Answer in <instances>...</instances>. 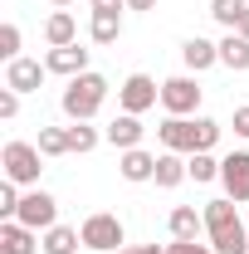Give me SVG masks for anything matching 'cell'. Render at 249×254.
I'll use <instances>...</instances> for the list:
<instances>
[{
	"instance_id": "cell-1",
	"label": "cell",
	"mask_w": 249,
	"mask_h": 254,
	"mask_svg": "<svg viewBox=\"0 0 249 254\" xmlns=\"http://www.w3.org/2000/svg\"><path fill=\"white\" fill-rule=\"evenodd\" d=\"M161 147L166 152H181V157H195V152H210L220 142V123L215 118H166L156 127Z\"/></svg>"
},
{
	"instance_id": "cell-2",
	"label": "cell",
	"mask_w": 249,
	"mask_h": 254,
	"mask_svg": "<svg viewBox=\"0 0 249 254\" xmlns=\"http://www.w3.org/2000/svg\"><path fill=\"white\" fill-rule=\"evenodd\" d=\"M103 98H108V78L103 73H78V78H68V88H63V113L73 118V123H88V118H98V108H103Z\"/></svg>"
},
{
	"instance_id": "cell-3",
	"label": "cell",
	"mask_w": 249,
	"mask_h": 254,
	"mask_svg": "<svg viewBox=\"0 0 249 254\" xmlns=\"http://www.w3.org/2000/svg\"><path fill=\"white\" fill-rule=\"evenodd\" d=\"M39 147L34 142H5V152H0V166H5V181H15V186H34L39 181Z\"/></svg>"
},
{
	"instance_id": "cell-4",
	"label": "cell",
	"mask_w": 249,
	"mask_h": 254,
	"mask_svg": "<svg viewBox=\"0 0 249 254\" xmlns=\"http://www.w3.org/2000/svg\"><path fill=\"white\" fill-rule=\"evenodd\" d=\"M78 235H83V245L88 250H127V230H123V220L113 215V210H93L88 220L78 225Z\"/></svg>"
},
{
	"instance_id": "cell-5",
	"label": "cell",
	"mask_w": 249,
	"mask_h": 254,
	"mask_svg": "<svg viewBox=\"0 0 249 254\" xmlns=\"http://www.w3.org/2000/svg\"><path fill=\"white\" fill-rule=\"evenodd\" d=\"M118 103H123V113H147V108H156L161 103V83H156L152 73H127L123 88H118Z\"/></svg>"
},
{
	"instance_id": "cell-6",
	"label": "cell",
	"mask_w": 249,
	"mask_h": 254,
	"mask_svg": "<svg viewBox=\"0 0 249 254\" xmlns=\"http://www.w3.org/2000/svg\"><path fill=\"white\" fill-rule=\"evenodd\" d=\"M15 220L30 225V230H54V225H59V200H54L49 190H25Z\"/></svg>"
},
{
	"instance_id": "cell-7",
	"label": "cell",
	"mask_w": 249,
	"mask_h": 254,
	"mask_svg": "<svg viewBox=\"0 0 249 254\" xmlns=\"http://www.w3.org/2000/svg\"><path fill=\"white\" fill-rule=\"evenodd\" d=\"M161 108H166L171 118H190V113L200 108V88H195V78H190V73L166 78V83H161Z\"/></svg>"
},
{
	"instance_id": "cell-8",
	"label": "cell",
	"mask_w": 249,
	"mask_h": 254,
	"mask_svg": "<svg viewBox=\"0 0 249 254\" xmlns=\"http://www.w3.org/2000/svg\"><path fill=\"white\" fill-rule=\"evenodd\" d=\"M44 73H49V68H44L39 59H25V54H20V59L5 64V88H15V93H39Z\"/></svg>"
},
{
	"instance_id": "cell-9",
	"label": "cell",
	"mask_w": 249,
	"mask_h": 254,
	"mask_svg": "<svg viewBox=\"0 0 249 254\" xmlns=\"http://www.w3.org/2000/svg\"><path fill=\"white\" fill-rule=\"evenodd\" d=\"M200 215H205L210 240H225V235H240V230H245V220H240V210H235V200H230V195H225V200H210Z\"/></svg>"
},
{
	"instance_id": "cell-10",
	"label": "cell",
	"mask_w": 249,
	"mask_h": 254,
	"mask_svg": "<svg viewBox=\"0 0 249 254\" xmlns=\"http://www.w3.org/2000/svg\"><path fill=\"white\" fill-rule=\"evenodd\" d=\"M220 181L230 200H249V152H230L220 161Z\"/></svg>"
},
{
	"instance_id": "cell-11",
	"label": "cell",
	"mask_w": 249,
	"mask_h": 254,
	"mask_svg": "<svg viewBox=\"0 0 249 254\" xmlns=\"http://www.w3.org/2000/svg\"><path fill=\"white\" fill-rule=\"evenodd\" d=\"M142 132L147 127L137 123V113H118L113 123L103 127V142H113L118 152H132V147H142Z\"/></svg>"
},
{
	"instance_id": "cell-12",
	"label": "cell",
	"mask_w": 249,
	"mask_h": 254,
	"mask_svg": "<svg viewBox=\"0 0 249 254\" xmlns=\"http://www.w3.org/2000/svg\"><path fill=\"white\" fill-rule=\"evenodd\" d=\"M44 68H49V73H63V78H78V73H88V49H78V44L49 49V54H44Z\"/></svg>"
},
{
	"instance_id": "cell-13",
	"label": "cell",
	"mask_w": 249,
	"mask_h": 254,
	"mask_svg": "<svg viewBox=\"0 0 249 254\" xmlns=\"http://www.w3.org/2000/svg\"><path fill=\"white\" fill-rule=\"evenodd\" d=\"M34 235H39V230H30V225H20V220H5L0 225V254H34V250H44Z\"/></svg>"
},
{
	"instance_id": "cell-14",
	"label": "cell",
	"mask_w": 249,
	"mask_h": 254,
	"mask_svg": "<svg viewBox=\"0 0 249 254\" xmlns=\"http://www.w3.org/2000/svg\"><path fill=\"white\" fill-rule=\"evenodd\" d=\"M118 171H123V181L142 186V181H152V176H156V157H152V152H142V147H132V152L118 157Z\"/></svg>"
},
{
	"instance_id": "cell-15",
	"label": "cell",
	"mask_w": 249,
	"mask_h": 254,
	"mask_svg": "<svg viewBox=\"0 0 249 254\" xmlns=\"http://www.w3.org/2000/svg\"><path fill=\"white\" fill-rule=\"evenodd\" d=\"M88 34H93V44H118L123 39V10H93Z\"/></svg>"
},
{
	"instance_id": "cell-16",
	"label": "cell",
	"mask_w": 249,
	"mask_h": 254,
	"mask_svg": "<svg viewBox=\"0 0 249 254\" xmlns=\"http://www.w3.org/2000/svg\"><path fill=\"white\" fill-rule=\"evenodd\" d=\"M44 39H49V49L78 44V25H73V15H68V10H54V15L44 20Z\"/></svg>"
},
{
	"instance_id": "cell-17",
	"label": "cell",
	"mask_w": 249,
	"mask_h": 254,
	"mask_svg": "<svg viewBox=\"0 0 249 254\" xmlns=\"http://www.w3.org/2000/svg\"><path fill=\"white\" fill-rule=\"evenodd\" d=\"M181 59H186V68L190 73H200V68H210V64H220V44H210V39H186L181 44Z\"/></svg>"
},
{
	"instance_id": "cell-18",
	"label": "cell",
	"mask_w": 249,
	"mask_h": 254,
	"mask_svg": "<svg viewBox=\"0 0 249 254\" xmlns=\"http://www.w3.org/2000/svg\"><path fill=\"white\" fill-rule=\"evenodd\" d=\"M166 225H171V240H195V235L205 230V215H200L195 205H176Z\"/></svg>"
},
{
	"instance_id": "cell-19",
	"label": "cell",
	"mask_w": 249,
	"mask_h": 254,
	"mask_svg": "<svg viewBox=\"0 0 249 254\" xmlns=\"http://www.w3.org/2000/svg\"><path fill=\"white\" fill-rule=\"evenodd\" d=\"M186 176H190V166L181 161V152H161V157H156V176H152L156 186H166V190H171V186H181Z\"/></svg>"
},
{
	"instance_id": "cell-20",
	"label": "cell",
	"mask_w": 249,
	"mask_h": 254,
	"mask_svg": "<svg viewBox=\"0 0 249 254\" xmlns=\"http://www.w3.org/2000/svg\"><path fill=\"white\" fill-rule=\"evenodd\" d=\"M220 64H225V68H235V73H245L249 68V39L245 34H225V39H220Z\"/></svg>"
},
{
	"instance_id": "cell-21",
	"label": "cell",
	"mask_w": 249,
	"mask_h": 254,
	"mask_svg": "<svg viewBox=\"0 0 249 254\" xmlns=\"http://www.w3.org/2000/svg\"><path fill=\"white\" fill-rule=\"evenodd\" d=\"M83 245V235L73 230V225H54V230H44V254H78Z\"/></svg>"
},
{
	"instance_id": "cell-22",
	"label": "cell",
	"mask_w": 249,
	"mask_h": 254,
	"mask_svg": "<svg viewBox=\"0 0 249 254\" xmlns=\"http://www.w3.org/2000/svg\"><path fill=\"white\" fill-rule=\"evenodd\" d=\"M44 157H68V127H39V142H34Z\"/></svg>"
},
{
	"instance_id": "cell-23",
	"label": "cell",
	"mask_w": 249,
	"mask_h": 254,
	"mask_svg": "<svg viewBox=\"0 0 249 254\" xmlns=\"http://www.w3.org/2000/svg\"><path fill=\"white\" fill-rule=\"evenodd\" d=\"M98 142H103V132H98V127H88V123H73V127H68V152H78V157H83V152H93Z\"/></svg>"
},
{
	"instance_id": "cell-24",
	"label": "cell",
	"mask_w": 249,
	"mask_h": 254,
	"mask_svg": "<svg viewBox=\"0 0 249 254\" xmlns=\"http://www.w3.org/2000/svg\"><path fill=\"white\" fill-rule=\"evenodd\" d=\"M245 10H249V0H210V15H215V20L225 25V30H235Z\"/></svg>"
},
{
	"instance_id": "cell-25",
	"label": "cell",
	"mask_w": 249,
	"mask_h": 254,
	"mask_svg": "<svg viewBox=\"0 0 249 254\" xmlns=\"http://www.w3.org/2000/svg\"><path fill=\"white\" fill-rule=\"evenodd\" d=\"M186 166H190V181H215V176H220V161L210 157V152H195Z\"/></svg>"
},
{
	"instance_id": "cell-26",
	"label": "cell",
	"mask_w": 249,
	"mask_h": 254,
	"mask_svg": "<svg viewBox=\"0 0 249 254\" xmlns=\"http://www.w3.org/2000/svg\"><path fill=\"white\" fill-rule=\"evenodd\" d=\"M15 210H20V186L0 181V220H15Z\"/></svg>"
},
{
	"instance_id": "cell-27",
	"label": "cell",
	"mask_w": 249,
	"mask_h": 254,
	"mask_svg": "<svg viewBox=\"0 0 249 254\" xmlns=\"http://www.w3.org/2000/svg\"><path fill=\"white\" fill-rule=\"evenodd\" d=\"M0 59H20V25H0Z\"/></svg>"
},
{
	"instance_id": "cell-28",
	"label": "cell",
	"mask_w": 249,
	"mask_h": 254,
	"mask_svg": "<svg viewBox=\"0 0 249 254\" xmlns=\"http://www.w3.org/2000/svg\"><path fill=\"white\" fill-rule=\"evenodd\" d=\"M210 250H215V254H249V235L240 230V235H225V240H210Z\"/></svg>"
},
{
	"instance_id": "cell-29",
	"label": "cell",
	"mask_w": 249,
	"mask_h": 254,
	"mask_svg": "<svg viewBox=\"0 0 249 254\" xmlns=\"http://www.w3.org/2000/svg\"><path fill=\"white\" fill-rule=\"evenodd\" d=\"M15 113H20V93L15 88H0V123H10Z\"/></svg>"
},
{
	"instance_id": "cell-30",
	"label": "cell",
	"mask_w": 249,
	"mask_h": 254,
	"mask_svg": "<svg viewBox=\"0 0 249 254\" xmlns=\"http://www.w3.org/2000/svg\"><path fill=\"white\" fill-rule=\"evenodd\" d=\"M166 254H215V250H210V245H195V240H171Z\"/></svg>"
},
{
	"instance_id": "cell-31",
	"label": "cell",
	"mask_w": 249,
	"mask_h": 254,
	"mask_svg": "<svg viewBox=\"0 0 249 254\" xmlns=\"http://www.w3.org/2000/svg\"><path fill=\"white\" fill-rule=\"evenodd\" d=\"M235 132L249 137V108H235Z\"/></svg>"
},
{
	"instance_id": "cell-32",
	"label": "cell",
	"mask_w": 249,
	"mask_h": 254,
	"mask_svg": "<svg viewBox=\"0 0 249 254\" xmlns=\"http://www.w3.org/2000/svg\"><path fill=\"white\" fill-rule=\"evenodd\" d=\"M93 10H127V0H93Z\"/></svg>"
},
{
	"instance_id": "cell-33",
	"label": "cell",
	"mask_w": 249,
	"mask_h": 254,
	"mask_svg": "<svg viewBox=\"0 0 249 254\" xmlns=\"http://www.w3.org/2000/svg\"><path fill=\"white\" fill-rule=\"evenodd\" d=\"M127 10H156V0H127Z\"/></svg>"
},
{
	"instance_id": "cell-34",
	"label": "cell",
	"mask_w": 249,
	"mask_h": 254,
	"mask_svg": "<svg viewBox=\"0 0 249 254\" xmlns=\"http://www.w3.org/2000/svg\"><path fill=\"white\" fill-rule=\"evenodd\" d=\"M235 34H245V39H249V10L240 15V25H235Z\"/></svg>"
},
{
	"instance_id": "cell-35",
	"label": "cell",
	"mask_w": 249,
	"mask_h": 254,
	"mask_svg": "<svg viewBox=\"0 0 249 254\" xmlns=\"http://www.w3.org/2000/svg\"><path fill=\"white\" fill-rule=\"evenodd\" d=\"M142 254H166V250H156V245H142Z\"/></svg>"
},
{
	"instance_id": "cell-36",
	"label": "cell",
	"mask_w": 249,
	"mask_h": 254,
	"mask_svg": "<svg viewBox=\"0 0 249 254\" xmlns=\"http://www.w3.org/2000/svg\"><path fill=\"white\" fill-rule=\"evenodd\" d=\"M118 254H142V250H137V245H127V250H118Z\"/></svg>"
},
{
	"instance_id": "cell-37",
	"label": "cell",
	"mask_w": 249,
	"mask_h": 254,
	"mask_svg": "<svg viewBox=\"0 0 249 254\" xmlns=\"http://www.w3.org/2000/svg\"><path fill=\"white\" fill-rule=\"evenodd\" d=\"M54 5H59V10H63V5H73V0H54Z\"/></svg>"
}]
</instances>
